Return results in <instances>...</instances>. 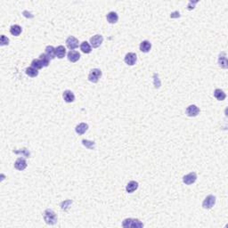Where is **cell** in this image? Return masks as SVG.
<instances>
[{"label": "cell", "instance_id": "1f68e13d", "mask_svg": "<svg viewBox=\"0 0 228 228\" xmlns=\"http://www.w3.org/2000/svg\"><path fill=\"white\" fill-rule=\"evenodd\" d=\"M23 15H24L25 17H27V18H32V17H33V15H31L30 13H28V11H24V12H23Z\"/></svg>", "mask_w": 228, "mask_h": 228}, {"label": "cell", "instance_id": "4316f807", "mask_svg": "<svg viewBox=\"0 0 228 228\" xmlns=\"http://www.w3.org/2000/svg\"><path fill=\"white\" fill-rule=\"evenodd\" d=\"M71 204H72V200H64V201L62 202L61 208H62V210H68Z\"/></svg>", "mask_w": 228, "mask_h": 228}, {"label": "cell", "instance_id": "2e32d148", "mask_svg": "<svg viewBox=\"0 0 228 228\" xmlns=\"http://www.w3.org/2000/svg\"><path fill=\"white\" fill-rule=\"evenodd\" d=\"M138 188V183L136 181H130L126 186V191L128 193H132Z\"/></svg>", "mask_w": 228, "mask_h": 228}, {"label": "cell", "instance_id": "603a6c76", "mask_svg": "<svg viewBox=\"0 0 228 228\" xmlns=\"http://www.w3.org/2000/svg\"><path fill=\"white\" fill-rule=\"evenodd\" d=\"M26 74L29 76V77H31V78H35L38 75V71L37 69L33 68V67H29L26 69Z\"/></svg>", "mask_w": 228, "mask_h": 228}, {"label": "cell", "instance_id": "30bf717a", "mask_svg": "<svg viewBox=\"0 0 228 228\" xmlns=\"http://www.w3.org/2000/svg\"><path fill=\"white\" fill-rule=\"evenodd\" d=\"M218 65L222 69H227L228 62L226 58V52H221L219 56H218Z\"/></svg>", "mask_w": 228, "mask_h": 228}, {"label": "cell", "instance_id": "9a60e30c", "mask_svg": "<svg viewBox=\"0 0 228 228\" xmlns=\"http://www.w3.org/2000/svg\"><path fill=\"white\" fill-rule=\"evenodd\" d=\"M139 47L141 52H143V53H148V52H150L151 48H152V44L148 40H144V41L141 42Z\"/></svg>", "mask_w": 228, "mask_h": 228}, {"label": "cell", "instance_id": "4fadbf2b", "mask_svg": "<svg viewBox=\"0 0 228 228\" xmlns=\"http://www.w3.org/2000/svg\"><path fill=\"white\" fill-rule=\"evenodd\" d=\"M62 97H63V99H64V101L66 103H72L75 100V96H74L73 92L71 91V90H65L63 92Z\"/></svg>", "mask_w": 228, "mask_h": 228}, {"label": "cell", "instance_id": "e0dca14e", "mask_svg": "<svg viewBox=\"0 0 228 228\" xmlns=\"http://www.w3.org/2000/svg\"><path fill=\"white\" fill-rule=\"evenodd\" d=\"M46 56L50 60H54L55 58V48L53 45H47L45 47V53Z\"/></svg>", "mask_w": 228, "mask_h": 228}, {"label": "cell", "instance_id": "cb8c5ba5", "mask_svg": "<svg viewBox=\"0 0 228 228\" xmlns=\"http://www.w3.org/2000/svg\"><path fill=\"white\" fill-rule=\"evenodd\" d=\"M82 144L86 148L89 150H94L96 147V143L94 141H89V140H82Z\"/></svg>", "mask_w": 228, "mask_h": 228}, {"label": "cell", "instance_id": "277c9868", "mask_svg": "<svg viewBox=\"0 0 228 228\" xmlns=\"http://www.w3.org/2000/svg\"><path fill=\"white\" fill-rule=\"evenodd\" d=\"M216 203V197L214 195H208L202 202V207L205 209H210Z\"/></svg>", "mask_w": 228, "mask_h": 228}, {"label": "cell", "instance_id": "5bb4252c", "mask_svg": "<svg viewBox=\"0 0 228 228\" xmlns=\"http://www.w3.org/2000/svg\"><path fill=\"white\" fill-rule=\"evenodd\" d=\"M88 125L87 124V123H84V122H82L80 124H79V125L76 127V128H75V131L76 133L78 134V135H83V134H85V133L88 131Z\"/></svg>", "mask_w": 228, "mask_h": 228}, {"label": "cell", "instance_id": "3957f363", "mask_svg": "<svg viewBox=\"0 0 228 228\" xmlns=\"http://www.w3.org/2000/svg\"><path fill=\"white\" fill-rule=\"evenodd\" d=\"M102 77V71L99 69H93L88 75V80L92 83H97Z\"/></svg>", "mask_w": 228, "mask_h": 228}, {"label": "cell", "instance_id": "f546056e", "mask_svg": "<svg viewBox=\"0 0 228 228\" xmlns=\"http://www.w3.org/2000/svg\"><path fill=\"white\" fill-rule=\"evenodd\" d=\"M9 44V38L7 37H6L5 35H2L1 36V39H0V45H6Z\"/></svg>", "mask_w": 228, "mask_h": 228}, {"label": "cell", "instance_id": "d4e9b609", "mask_svg": "<svg viewBox=\"0 0 228 228\" xmlns=\"http://www.w3.org/2000/svg\"><path fill=\"white\" fill-rule=\"evenodd\" d=\"M39 59L41 61V62H42V64H43V66L44 67H47L49 65V63H50V59L46 56L45 54H41L39 55Z\"/></svg>", "mask_w": 228, "mask_h": 228}, {"label": "cell", "instance_id": "f1b7e54d", "mask_svg": "<svg viewBox=\"0 0 228 228\" xmlns=\"http://www.w3.org/2000/svg\"><path fill=\"white\" fill-rule=\"evenodd\" d=\"M153 80H154L155 88H159L161 84V81H160V79H159V75L157 73L153 74Z\"/></svg>", "mask_w": 228, "mask_h": 228}, {"label": "cell", "instance_id": "ac0fdd59", "mask_svg": "<svg viewBox=\"0 0 228 228\" xmlns=\"http://www.w3.org/2000/svg\"><path fill=\"white\" fill-rule=\"evenodd\" d=\"M106 19H107V22H109V23L114 24V23H116V22H118V15L115 12H110L108 15H106Z\"/></svg>", "mask_w": 228, "mask_h": 228}, {"label": "cell", "instance_id": "8992f818", "mask_svg": "<svg viewBox=\"0 0 228 228\" xmlns=\"http://www.w3.org/2000/svg\"><path fill=\"white\" fill-rule=\"evenodd\" d=\"M196 180H197V175H196L195 172H191V173L185 175L183 177L184 184H187V185H190V184H192L193 183H195Z\"/></svg>", "mask_w": 228, "mask_h": 228}, {"label": "cell", "instance_id": "d6986e66", "mask_svg": "<svg viewBox=\"0 0 228 228\" xmlns=\"http://www.w3.org/2000/svg\"><path fill=\"white\" fill-rule=\"evenodd\" d=\"M66 54V48L63 45H59L55 48V56L59 59H62Z\"/></svg>", "mask_w": 228, "mask_h": 228}, {"label": "cell", "instance_id": "5b68a950", "mask_svg": "<svg viewBox=\"0 0 228 228\" xmlns=\"http://www.w3.org/2000/svg\"><path fill=\"white\" fill-rule=\"evenodd\" d=\"M79 39H77L76 37H73V36H70V37H68L66 39V45H67V47L71 50V51H72L74 49H76L78 46H79Z\"/></svg>", "mask_w": 228, "mask_h": 228}, {"label": "cell", "instance_id": "9c48e42d", "mask_svg": "<svg viewBox=\"0 0 228 228\" xmlns=\"http://www.w3.org/2000/svg\"><path fill=\"white\" fill-rule=\"evenodd\" d=\"M136 60H137V57H136V54L135 53H127L126 54L125 58H124L125 62L129 66L135 65L136 62Z\"/></svg>", "mask_w": 228, "mask_h": 228}, {"label": "cell", "instance_id": "6da1fadb", "mask_svg": "<svg viewBox=\"0 0 228 228\" xmlns=\"http://www.w3.org/2000/svg\"><path fill=\"white\" fill-rule=\"evenodd\" d=\"M44 220L47 225H55L57 223V216L52 209H45L44 212Z\"/></svg>", "mask_w": 228, "mask_h": 228}, {"label": "cell", "instance_id": "7a4b0ae2", "mask_svg": "<svg viewBox=\"0 0 228 228\" xmlns=\"http://www.w3.org/2000/svg\"><path fill=\"white\" fill-rule=\"evenodd\" d=\"M122 226L125 228L133 227V228H140L144 227V224L138 219L135 218H126L123 220Z\"/></svg>", "mask_w": 228, "mask_h": 228}, {"label": "cell", "instance_id": "484cf974", "mask_svg": "<svg viewBox=\"0 0 228 228\" xmlns=\"http://www.w3.org/2000/svg\"><path fill=\"white\" fill-rule=\"evenodd\" d=\"M31 67H33V68H35L37 70H40V69H42L44 66H43V64H42L40 59H34L31 62Z\"/></svg>", "mask_w": 228, "mask_h": 228}, {"label": "cell", "instance_id": "52a82bcc", "mask_svg": "<svg viewBox=\"0 0 228 228\" xmlns=\"http://www.w3.org/2000/svg\"><path fill=\"white\" fill-rule=\"evenodd\" d=\"M199 113H200V109L194 104L189 105L185 110V114L188 117H196Z\"/></svg>", "mask_w": 228, "mask_h": 228}, {"label": "cell", "instance_id": "8fae6325", "mask_svg": "<svg viewBox=\"0 0 228 228\" xmlns=\"http://www.w3.org/2000/svg\"><path fill=\"white\" fill-rule=\"evenodd\" d=\"M15 168L17 170H24L27 168V161L24 158H18L15 162Z\"/></svg>", "mask_w": 228, "mask_h": 228}, {"label": "cell", "instance_id": "83f0119b", "mask_svg": "<svg viewBox=\"0 0 228 228\" xmlns=\"http://www.w3.org/2000/svg\"><path fill=\"white\" fill-rule=\"evenodd\" d=\"M15 153L16 154H21L24 157H30V152L27 150V149H22V150H20V151H15Z\"/></svg>", "mask_w": 228, "mask_h": 228}, {"label": "cell", "instance_id": "4dcf8cb0", "mask_svg": "<svg viewBox=\"0 0 228 228\" xmlns=\"http://www.w3.org/2000/svg\"><path fill=\"white\" fill-rule=\"evenodd\" d=\"M197 4V1H195V2H193L192 3V1H191L190 3H189V5H188V6H187V9L188 10H192L193 8H194V6Z\"/></svg>", "mask_w": 228, "mask_h": 228}, {"label": "cell", "instance_id": "ba28073f", "mask_svg": "<svg viewBox=\"0 0 228 228\" xmlns=\"http://www.w3.org/2000/svg\"><path fill=\"white\" fill-rule=\"evenodd\" d=\"M103 41V37L102 35H95L93 37L90 38V43H91V45L94 47V48H97L99 47Z\"/></svg>", "mask_w": 228, "mask_h": 228}, {"label": "cell", "instance_id": "44dd1931", "mask_svg": "<svg viewBox=\"0 0 228 228\" xmlns=\"http://www.w3.org/2000/svg\"><path fill=\"white\" fill-rule=\"evenodd\" d=\"M10 32L13 36H15V37H18L21 33H22V27L17 25V24H15L13 26H11L10 28Z\"/></svg>", "mask_w": 228, "mask_h": 228}, {"label": "cell", "instance_id": "7c38bea8", "mask_svg": "<svg viewBox=\"0 0 228 228\" xmlns=\"http://www.w3.org/2000/svg\"><path fill=\"white\" fill-rule=\"evenodd\" d=\"M67 57H68V60H69L70 62H78L79 60L80 59V54L79 52L72 50V51H70L68 53Z\"/></svg>", "mask_w": 228, "mask_h": 228}, {"label": "cell", "instance_id": "7402d4cb", "mask_svg": "<svg viewBox=\"0 0 228 228\" xmlns=\"http://www.w3.org/2000/svg\"><path fill=\"white\" fill-rule=\"evenodd\" d=\"M80 49L81 51L83 52L84 54H89V53H91V51H92L91 45H90L88 42H87V41H84V42L81 43Z\"/></svg>", "mask_w": 228, "mask_h": 228}, {"label": "cell", "instance_id": "ffe728a7", "mask_svg": "<svg viewBox=\"0 0 228 228\" xmlns=\"http://www.w3.org/2000/svg\"><path fill=\"white\" fill-rule=\"evenodd\" d=\"M214 96L217 101H224L226 97V93L219 88H217L214 91Z\"/></svg>", "mask_w": 228, "mask_h": 228}]
</instances>
